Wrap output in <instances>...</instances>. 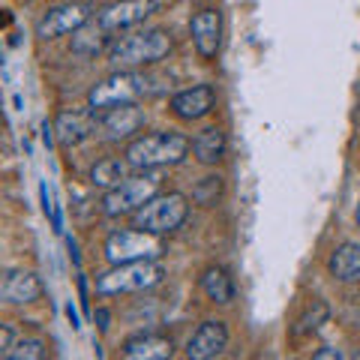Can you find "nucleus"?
<instances>
[{
	"label": "nucleus",
	"instance_id": "obj_27",
	"mask_svg": "<svg viewBox=\"0 0 360 360\" xmlns=\"http://www.w3.org/2000/svg\"><path fill=\"white\" fill-rule=\"evenodd\" d=\"M66 319H70V324H72V330H82V319H78V312H75V307H72V300L66 303Z\"/></svg>",
	"mask_w": 360,
	"mask_h": 360
},
{
	"label": "nucleus",
	"instance_id": "obj_14",
	"mask_svg": "<svg viewBox=\"0 0 360 360\" xmlns=\"http://www.w3.org/2000/svg\"><path fill=\"white\" fill-rule=\"evenodd\" d=\"M153 13H156L153 0H120V4L99 13V25L115 33V30H127V27L141 25V21L148 15H153Z\"/></svg>",
	"mask_w": 360,
	"mask_h": 360
},
{
	"label": "nucleus",
	"instance_id": "obj_13",
	"mask_svg": "<svg viewBox=\"0 0 360 360\" xmlns=\"http://www.w3.org/2000/svg\"><path fill=\"white\" fill-rule=\"evenodd\" d=\"M225 348H229V328H225V321L210 319L205 324H198V330L189 336L186 357L189 360H210V357H219Z\"/></svg>",
	"mask_w": 360,
	"mask_h": 360
},
{
	"label": "nucleus",
	"instance_id": "obj_12",
	"mask_svg": "<svg viewBox=\"0 0 360 360\" xmlns=\"http://www.w3.org/2000/svg\"><path fill=\"white\" fill-rule=\"evenodd\" d=\"M99 129V115L90 111H60L54 120V139L60 148H78L84 139H90Z\"/></svg>",
	"mask_w": 360,
	"mask_h": 360
},
{
	"label": "nucleus",
	"instance_id": "obj_1",
	"mask_svg": "<svg viewBox=\"0 0 360 360\" xmlns=\"http://www.w3.org/2000/svg\"><path fill=\"white\" fill-rule=\"evenodd\" d=\"M193 150V141L184 139L177 132H150L141 139L129 141L127 148V160L132 168L139 172H156L165 165H180Z\"/></svg>",
	"mask_w": 360,
	"mask_h": 360
},
{
	"label": "nucleus",
	"instance_id": "obj_29",
	"mask_svg": "<svg viewBox=\"0 0 360 360\" xmlns=\"http://www.w3.org/2000/svg\"><path fill=\"white\" fill-rule=\"evenodd\" d=\"M94 319L99 321V330H108V321H111L108 309H96V312H94Z\"/></svg>",
	"mask_w": 360,
	"mask_h": 360
},
{
	"label": "nucleus",
	"instance_id": "obj_11",
	"mask_svg": "<svg viewBox=\"0 0 360 360\" xmlns=\"http://www.w3.org/2000/svg\"><path fill=\"white\" fill-rule=\"evenodd\" d=\"M168 108L180 120H201L217 108V90H213V84H195V87L177 90Z\"/></svg>",
	"mask_w": 360,
	"mask_h": 360
},
{
	"label": "nucleus",
	"instance_id": "obj_28",
	"mask_svg": "<svg viewBox=\"0 0 360 360\" xmlns=\"http://www.w3.org/2000/svg\"><path fill=\"white\" fill-rule=\"evenodd\" d=\"M39 198H42V213H45V217L54 213V205L49 201V186H45V184H39Z\"/></svg>",
	"mask_w": 360,
	"mask_h": 360
},
{
	"label": "nucleus",
	"instance_id": "obj_9",
	"mask_svg": "<svg viewBox=\"0 0 360 360\" xmlns=\"http://www.w3.org/2000/svg\"><path fill=\"white\" fill-rule=\"evenodd\" d=\"M189 33H193V45L205 60H217L222 49V13L219 9H201L189 21Z\"/></svg>",
	"mask_w": 360,
	"mask_h": 360
},
{
	"label": "nucleus",
	"instance_id": "obj_6",
	"mask_svg": "<svg viewBox=\"0 0 360 360\" xmlns=\"http://www.w3.org/2000/svg\"><path fill=\"white\" fill-rule=\"evenodd\" d=\"M162 177L153 172L144 174H129L120 186L108 189L103 195V213L105 217H129V213L141 210L153 195H160Z\"/></svg>",
	"mask_w": 360,
	"mask_h": 360
},
{
	"label": "nucleus",
	"instance_id": "obj_32",
	"mask_svg": "<svg viewBox=\"0 0 360 360\" xmlns=\"http://www.w3.org/2000/svg\"><path fill=\"white\" fill-rule=\"evenodd\" d=\"M354 219H357V225H360V201H357V210H354Z\"/></svg>",
	"mask_w": 360,
	"mask_h": 360
},
{
	"label": "nucleus",
	"instance_id": "obj_24",
	"mask_svg": "<svg viewBox=\"0 0 360 360\" xmlns=\"http://www.w3.org/2000/svg\"><path fill=\"white\" fill-rule=\"evenodd\" d=\"M49 354V345H45L39 336H25V340H18L13 345V352H9L6 360H42Z\"/></svg>",
	"mask_w": 360,
	"mask_h": 360
},
{
	"label": "nucleus",
	"instance_id": "obj_19",
	"mask_svg": "<svg viewBox=\"0 0 360 360\" xmlns=\"http://www.w3.org/2000/svg\"><path fill=\"white\" fill-rule=\"evenodd\" d=\"M108 33L111 30H105L103 25H99V18L96 21H87L84 27H78L72 33V51L78 54V58H96V54L105 49Z\"/></svg>",
	"mask_w": 360,
	"mask_h": 360
},
{
	"label": "nucleus",
	"instance_id": "obj_22",
	"mask_svg": "<svg viewBox=\"0 0 360 360\" xmlns=\"http://www.w3.org/2000/svg\"><path fill=\"white\" fill-rule=\"evenodd\" d=\"M328 315H330L328 303H324V300H312L309 307H307V312H303L300 319H297L295 336H307V333H315V330H319L324 321H328Z\"/></svg>",
	"mask_w": 360,
	"mask_h": 360
},
{
	"label": "nucleus",
	"instance_id": "obj_2",
	"mask_svg": "<svg viewBox=\"0 0 360 360\" xmlns=\"http://www.w3.org/2000/svg\"><path fill=\"white\" fill-rule=\"evenodd\" d=\"M172 37L165 30H141L132 37H120L117 42H111L108 49V63L115 70H141L156 60L168 58L172 51Z\"/></svg>",
	"mask_w": 360,
	"mask_h": 360
},
{
	"label": "nucleus",
	"instance_id": "obj_23",
	"mask_svg": "<svg viewBox=\"0 0 360 360\" xmlns=\"http://www.w3.org/2000/svg\"><path fill=\"white\" fill-rule=\"evenodd\" d=\"M193 198L198 201L201 207H217V201L222 198V177L219 174L201 177L195 184V189H193Z\"/></svg>",
	"mask_w": 360,
	"mask_h": 360
},
{
	"label": "nucleus",
	"instance_id": "obj_4",
	"mask_svg": "<svg viewBox=\"0 0 360 360\" xmlns=\"http://www.w3.org/2000/svg\"><path fill=\"white\" fill-rule=\"evenodd\" d=\"M165 255L162 234L144 231V229H120L111 231L105 240L108 264H129V262H160Z\"/></svg>",
	"mask_w": 360,
	"mask_h": 360
},
{
	"label": "nucleus",
	"instance_id": "obj_16",
	"mask_svg": "<svg viewBox=\"0 0 360 360\" xmlns=\"http://www.w3.org/2000/svg\"><path fill=\"white\" fill-rule=\"evenodd\" d=\"M120 354L127 360H168L174 354V342L172 336H162V333H139L123 342Z\"/></svg>",
	"mask_w": 360,
	"mask_h": 360
},
{
	"label": "nucleus",
	"instance_id": "obj_30",
	"mask_svg": "<svg viewBox=\"0 0 360 360\" xmlns=\"http://www.w3.org/2000/svg\"><path fill=\"white\" fill-rule=\"evenodd\" d=\"M78 295H82V307H84V312H87L90 303H87V279H84V276H78Z\"/></svg>",
	"mask_w": 360,
	"mask_h": 360
},
{
	"label": "nucleus",
	"instance_id": "obj_7",
	"mask_svg": "<svg viewBox=\"0 0 360 360\" xmlns=\"http://www.w3.org/2000/svg\"><path fill=\"white\" fill-rule=\"evenodd\" d=\"M189 217V201L180 193H160L153 195L141 210L132 213V225L153 234H172Z\"/></svg>",
	"mask_w": 360,
	"mask_h": 360
},
{
	"label": "nucleus",
	"instance_id": "obj_18",
	"mask_svg": "<svg viewBox=\"0 0 360 360\" xmlns=\"http://www.w3.org/2000/svg\"><path fill=\"white\" fill-rule=\"evenodd\" d=\"M225 150H229V141H225V132L219 127H207L201 129L193 139V153L201 165H217L225 160Z\"/></svg>",
	"mask_w": 360,
	"mask_h": 360
},
{
	"label": "nucleus",
	"instance_id": "obj_20",
	"mask_svg": "<svg viewBox=\"0 0 360 360\" xmlns=\"http://www.w3.org/2000/svg\"><path fill=\"white\" fill-rule=\"evenodd\" d=\"M129 160L127 156H111V160H103V162H96L94 168H90V184L94 186H99V189H115V186H120L123 180L129 177Z\"/></svg>",
	"mask_w": 360,
	"mask_h": 360
},
{
	"label": "nucleus",
	"instance_id": "obj_26",
	"mask_svg": "<svg viewBox=\"0 0 360 360\" xmlns=\"http://www.w3.org/2000/svg\"><path fill=\"white\" fill-rule=\"evenodd\" d=\"M315 360H342L345 354L340 352V348H333V345H324V348H319V352L312 354Z\"/></svg>",
	"mask_w": 360,
	"mask_h": 360
},
{
	"label": "nucleus",
	"instance_id": "obj_8",
	"mask_svg": "<svg viewBox=\"0 0 360 360\" xmlns=\"http://www.w3.org/2000/svg\"><path fill=\"white\" fill-rule=\"evenodd\" d=\"M90 6L84 4H60L45 9V15L37 21V37L42 39H54V37H66V33H75L78 27H84L90 21Z\"/></svg>",
	"mask_w": 360,
	"mask_h": 360
},
{
	"label": "nucleus",
	"instance_id": "obj_10",
	"mask_svg": "<svg viewBox=\"0 0 360 360\" xmlns=\"http://www.w3.org/2000/svg\"><path fill=\"white\" fill-rule=\"evenodd\" d=\"M141 127H144V108H139V103L99 111V132H103L108 141H127Z\"/></svg>",
	"mask_w": 360,
	"mask_h": 360
},
{
	"label": "nucleus",
	"instance_id": "obj_17",
	"mask_svg": "<svg viewBox=\"0 0 360 360\" xmlns=\"http://www.w3.org/2000/svg\"><path fill=\"white\" fill-rule=\"evenodd\" d=\"M328 270L340 283H360V243H340L328 258Z\"/></svg>",
	"mask_w": 360,
	"mask_h": 360
},
{
	"label": "nucleus",
	"instance_id": "obj_15",
	"mask_svg": "<svg viewBox=\"0 0 360 360\" xmlns=\"http://www.w3.org/2000/svg\"><path fill=\"white\" fill-rule=\"evenodd\" d=\"M0 297L13 307L21 303H37L42 297V283L33 270H6L4 283H0Z\"/></svg>",
	"mask_w": 360,
	"mask_h": 360
},
{
	"label": "nucleus",
	"instance_id": "obj_31",
	"mask_svg": "<svg viewBox=\"0 0 360 360\" xmlns=\"http://www.w3.org/2000/svg\"><path fill=\"white\" fill-rule=\"evenodd\" d=\"M66 246H70V258H72V262L78 264V262H82V255H78V243L70 238V240H66Z\"/></svg>",
	"mask_w": 360,
	"mask_h": 360
},
{
	"label": "nucleus",
	"instance_id": "obj_5",
	"mask_svg": "<svg viewBox=\"0 0 360 360\" xmlns=\"http://www.w3.org/2000/svg\"><path fill=\"white\" fill-rule=\"evenodd\" d=\"M150 82L144 75H139L135 70H115L108 78L96 82L87 94V105L96 111H108V108H117V105H129V103H139V99L148 94Z\"/></svg>",
	"mask_w": 360,
	"mask_h": 360
},
{
	"label": "nucleus",
	"instance_id": "obj_25",
	"mask_svg": "<svg viewBox=\"0 0 360 360\" xmlns=\"http://www.w3.org/2000/svg\"><path fill=\"white\" fill-rule=\"evenodd\" d=\"M13 345H15V333H13V324H4L0 328V357H9V352H13Z\"/></svg>",
	"mask_w": 360,
	"mask_h": 360
},
{
	"label": "nucleus",
	"instance_id": "obj_21",
	"mask_svg": "<svg viewBox=\"0 0 360 360\" xmlns=\"http://www.w3.org/2000/svg\"><path fill=\"white\" fill-rule=\"evenodd\" d=\"M201 291L207 295L210 303H231L234 300V283L229 276V270L213 264L205 270V276H201Z\"/></svg>",
	"mask_w": 360,
	"mask_h": 360
},
{
	"label": "nucleus",
	"instance_id": "obj_3",
	"mask_svg": "<svg viewBox=\"0 0 360 360\" xmlns=\"http://www.w3.org/2000/svg\"><path fill=\"white\" fill-rule=\"evenodd\" d=\"M165 279V267L160 262H129L111 264V270L96 276V295H132V291H148Z\"/></svg>",
	"mask_w": 360,
	"mask_h": 360
}]
</instances>
